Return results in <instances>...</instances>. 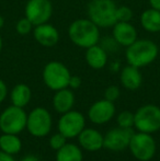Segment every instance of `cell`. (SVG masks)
Wrapping results in <instances>:
<instances>
[{
    "label": "cell",
    "mask_w": 160,
    "mask_h": 161,
    "mask_svg": "<svg viewBox=\"0 0 160 161\" xmlns=\"http://www.w3.org/2000/svg\"><path fill=\"white\" fill-rule=\"evenodd\" d=\"M26 128L35 137H44L51 131L52 116L44 108H35L28 115Z\"/></svg>",
    "instance_id": "ba28073f"
},
{
    "label": "cell",
    "mask_w": 160,
    "mask_h": 161,
    "mask_svg": "<svg viewBox=\"0 0 160 161\" xmlns=\"http://www.w3.org/2000/svg\"><path fill=\"white\" fill-rule=\"evenodd\" d=\"M134 135L132 128H123L119 126L108 131L107 135L103 136V147L109 150L121 151L127 148L130 145V138Z\"/></svg>",
    "instance_id": "8fae6325"
},
{
    "label": "cell",
    "mask_w": 160,
    "mask_h": 161,
    "mask_svg": "<svg viewBox=\"0 0 160 161\" xmlns=\"http://www.w3.org/2000/svg\"><path fill=\"white\" fill-rule=\"evenodd\" d=\"M21 161H40V159L33 155H29V156H26V157H24Z\"/></svg>",
    "instance_id": "1f68e13d"
},
{
    "label": "cell",
    "mask_w": 160,
    "mask_h": 161,
    "mask_svg": "<svg viewBox=\"0 0 160 161\" xmlns=\"http://www.w3.org/2000/svg\"><path fill=\"white\" fill-rule=\"evenodd\" d=\"M66 139L67 138L65 137L63 134H60V133L54 134L51 137V139H49V146H51V148L54 149V150H59V149L66 144Z\"/></svg>",
    "instance_id": "484cf974"
},
{
    "label": "cell",
    "mask_w": 160,
    "mask_h": 161,
    "mask_svg": "<svg viewBox=\"0 0 160 161\" xmlns=\"http://www.w3.org/2000/svg\"><path fill=\"white\" fill-rule=\"evenodd\" d=\"M3 25H4V18L0 14V30L3 28Z\"/></svg>",
    "instance_id": "d6a6232c"
},
{
    "label": "cell",
    "mask_w": 160,
    "mask_h": 161,
    "mask_svg": "<svg viewBox=\"0 0 160 161\" xmlns=\"http://www.w3.org/2000/svg\"><path fill=\"white\" fill-rule=\"evenodd\" d=\"M33 37L43 47H54L59 42V32L51 23H43L40 25H35L32 31Z\"/></svg>",
    "instance_id": "4fadbf2b"
},
{
    "label": "cell",
    "mask_w": 160,
    "mask_h": 161,
    "mask_svg": "<svg viewBox=\"0 0 160 161\" xmlns=\"http://www.w3.org/2000/svg\"><path fill=\"white\" fill-rule=\"evenodd\" d=\"M120 81L125 89L133 91V90H137L141 86L143 76L139 71V68L127 65L121 70Z\"/></svg>",
    "instance_id": "2e32d148"
},
{
    "label": "cell",
    "mask_w": 160,
    "mask_h": 161,
    "mask_svg": "<svg viewBox=\"0 0 160 161\" xmlns=\"http://www.w3.org/2000/svg\"><path fill=\"white\" fill-rule=\"evenodd\" d=\"M32 97V92L29 86H26L25 83H18L13 87V89L11 90L10 97L11 102L13 105L19 106V108H24L29 104Z\"/></svg>",
    "instance_id": "ffe728a7"
},
{
    "label": "cell",
    "mask_w": 160,
    "mask_h": 161,
    "mask_svg": "<svg viewBox=\"0 0 160 161\" xmlns=\"http://www.w3.org/2000/svg\"><path fill=\"white\" fill-rule=\"evenodd\" d=\"M130 153L137 160L148 161L155 156L156 142L147 133H134L128 145Z\"/></svg>",
    "instance_id": "52a82bcc"
},
{
    "label": "cell",
    "mask_w": 160,
    "mask_h": 161,
    "mask_svg": "<svg viewBox=\"0 0 160 161\" xmlns=\"http://www.w3.org/2000/svg\"><path fill=\"white\" fill-rule=\"evenodd\" d=\"M2 46H3V41H2V37H1V35H0V52H1V49H2Z\"/></svg>",
    "instance_id": "836d02e7"
},
{
    "label": "cell",
    "mask_w": 160,
    "mask_h": 161,
    "mask_svg": "<svg viewBox=\"0 0 160 161\" xmlns=\"http://www.w3.org/2000/svg\"><path fill=\"white\" fill-rule=\"evenodd\" d=\"M118 124L120 127L132 128L134 126V114L130 111H123L118 116Z\"/></svg>",
    "instance_id": "cb8c5ba5"
},
{
    "label": "cell",
    "mask_w": 160,
    "mask_h": 161,
    "mask_svg": "<svg viewBox=\"0 0 160 161\" xmlns=\"http://www.w3.org/2000/svg\"><path fill=\"white\" fill-rule=\"evenodd\" d=\"M22 148V142L15 134H4L0 136V150L8 155L19 153Z\"/></svg>",
    "instance_id": "44dd1931"
},
{
    "label": "cell",
    "mask_w": 160,
    "mask_h": 161,
    "mask_svg": "<svg viewBox=\"0 0 160 161\" xmlns=\"http://www.w3.org/2000/svg\"><path fill=\"white\" fill-rule=\"evenodd\" d=\"M56 161H82V153L78 146L66 142L57 150Z\"/></svg>",
    "instance_id": "7402d4cb"
},
{
    "label": "cell",
    "mask_w": 160,
    "mask_h": 161,
    "mask_svg": "<svg viewBox=\"0 0 160 161\" xmlns=\"http://www.w3.org/2000/svg\"><path fill=\"white\" fill-rule=\"evenodd\" d=\"M134 17L133 10L127 6H120L116 9V20L118 22H130Z\"/></svg>",
    "instance_id": "d4e9b609"
},
{
    "label": "cell",
    "mask_w": 160,
    "mask_h": 161,
    "mask_svg": "<svg viewBox=\"0 0 160 161\" xmlns=\"http://www.w3.org/2000/svg\"><path fill=\"white\" fill-rule=\"evenodd\" d=\"M7 94H8L7 85L4 83V81L2 79H0V103L4 101V99L7 97Z\"/></svg>",
    "instance_id": "f1b7e54d"
},
{
    "label": "cell",
    "mask_w": 160,
    "mask_h": 161,
    "mask_svg": "<svg viewBox=\"0 0 160 161\" xmlns=\"http://www.w3.org/2000/svg\"><path fill=\"white\" fill-rule=\"evenodd\" d=\"M141 25L146 32H160V11L149 8L141 15Z\"/></svg>",
    "instance_id": "d6986e66"
},
{
    "label": "cell",
    "mask_w": 160,
    "mask_h": 161,
    "mask_svg": "<svg viewBox=\"0 0 160 161\" xmlns=\"http://www.w3.org/2000/svg\"><path fill=\"white\" fill-rule=\"evenodd\" d=\"M53 97V106L58 113L64 114L73 108L75 103V96L73 91L68 88L60 89L58 91H55Z\"/></svg>",
    "instance_id": "ac0fdd59"
},
{
    "label": "cell",
    "mask_w": 160,
    "mask_h": 161,
    "mask_svg": "<svg viewBox=\"0 0 160 161\" xmlns=\"http://www.w3.org/2000/svg\"><path fill=\"white\" fill-rule=\"evenodd\" d=\"M85 58L86 63L92 69H102V68H104L107 66L108 52L101 45L96 44L86 49Z\"/></svg>",
    "instance_id": "e0dca14e"
},
{
    "label": "cell",
    "mask_w": 160,
    "mask_h": 161,
    "mask_svg": "<svg viewBox=\"0 0 160 161\" xmlns=\"http://www.w3.org/2000/svg\"><path fill=\"white\" fill-rule=\"evenodd\" d=\"M86 119L77 111H68L64 113L58 121V131L66 138H75L85 129Z\"/></svg>",
    "instance_id": "30bf717a"
},
{
    "label": "cell",
    "mask_w": 160,
    "mask_h": 161,
    "mask_svg": "<svg viewBox=\"0 0 160 161\" xmlns=\"http://www.w3.org/2000/svg\"><path fill=\"white\" fill-rule=\"evenodd\" d=\"M118 6L114 0H90L87 6L88 18L100 29L112 28L116 20Z\"/></svg>",
    "instance_id": "3957f363"
},
{
    "label": "cell",
    "mask_w": 160,
    "mask_h": 161,
    "mask_svg": "<svg viewBox=\"0 0 160 161\" xmlns=\"http://www.w3.org/2000/svg\"><path fill=\"white\" fill-rule=\"evenodd\" d=\"M150 8L160 11V0H149Z\"/></svg>",
    "instance_id": "4dcf8cb0"
},
{
    "label": "cell",
    "mask_w": 160,
    "mask_h": 161,
    "mask_svg": "<svg viewBox=\"0 0 160 161\" xmlns=\"http://www.w3.org/2000/svg\"><path fill=\"white\" fill-rule=\"evenodd\" d=\"M33 29H34V24L26 17L19 19L15 23V32L20 35H28L32 32Z\"/></svg>",
    "instance_id": "603a6c76"
},
{
    "label": "cell",
    "mask_w": 160,
    "mask_h": 161,
    "mask_svg": "<svg viewBox=\"0 0 160 161\" xmlns=\"http://www.w3.org/2000/svg\"><path fill=\"white\" fill-rule=\"evenodd\" d=\"M43 81L53 91L68 88L71 74L63 63L52 60L45 65L43 69Z\"/></svg>",
    "instance_id": "277c9868"
},
{
    "label": "cell",
    "mask_w": 160,
    "mask_h": 161,
    "mask_svg": "<svg viewBox=\"0 0 160 161\" xmlns=\"http://www.w3.org/2000/svg\"><path fill=\"white\" fill-rule=\"evenodd\" d=\"M137 30L130 22H116L112 26V37L120 46L128 47L137 40Z\"/></svg>",
    "instance_id": "5bb4252c"
},
{
    "label": "cell",
    "mask_w": 160,
    "mask_h": 161,
    "mask_svg": "<svg viewBox=\"0 0 160 161\" xmlns=\"http://www.w3.org/2000/svg\"><path fill=\"white\" fill-rule=\"evenodd\" d=\"M53 11L51 0H28L24 7V17L28 18L35 26L47 23L53 15Z\"/></svg>",
    "instance_id": "9c48e42d"
},
{
    "label": "cell",
    "mask_w": 160,
    "mask_h": 161,
    "mask_svg": "<svg viewBox=\"0 0 160 161\" xmlns=\"http://www.w3.org/2000/svg\"><path fill=\"white\" fill-rule=\"evenodd\" d=\"M80 146L88 151L100 150L103 147V136L93 128H85L78 135Z\"/></svg>",
    "instance_id": "9a60e30c"
},
{
    "label": "cell",
    "mask_w": 160,
    "mask_h": 161,
    "mask_svg": "<svg viewBox=\"0 0 160 161\" xmlns=\"http://www.w3.org/2000/svg\"><path fill=\"white\" fill-rule=\"evenodd\" d=\"M81 86V78L78 76H71L70 80H69V88L71 89H78Z\"/></svg>",
    "instance_id": "83f0119b"
},
{
    "label": "cell",
    "mask_w": 160,
    "mask_h": 161,
    "mask_svg": "<svg viewBox=\"0 0 160 161\" xmlns=\"http://www.w3.org/2000/svg\"><path fill=\"white\" fill-rule=\"evenodd\" d=\"M134 126L141 133L152 134L160 129V108L152 104L139 108L134 114Z\"/></svg>",
    "instance_id": "8992f818"
},
{
    "label": "cell",
    "mask_w": 160,
    "mask_h": 161,
    "mask_svg": "<svg viewBox=\"0 0 160 161\" xmlns=\"http://www.w3.org/2000/svg\"><path fill=\"white\" fill-rule=\"evenodd\" d=\"M115 114V105L114 102H111L107 99L100 100V101L94 102L91 105V108L88 111V116L89 119L94 124L108 123L111 121L112 117Z\"/></svg>",
    "instance_id": "7c38bea8"
},
{
    "label": "cell",
    "mask_w": 160,
    "mask_h": 161,
    "mask_svg": "<svg viewBox=\"0 0 160 161\" xmlns=\"http://www.w3.org/2000/svg\"><path fill=\"white\" fill-rule=\"evenodd\" d=\"M28 115L23 108L11 105L4 108L0 114V129L4 134L18 135L26 128Z\"/></svg>",
    "instance_id": "5b68a950"
},
{
    "label": "cell",
    "mask_w": 160,
    "mask_h": 161,
    "mask_svg": "<svg viewBox=\"0 0 160 161\" xmlns=\"http://www.w3.org/2000/svg\"><path fill=\"white\" fill-rule=\"evenodd\" d=\"M68 37L76 46L89 48L100 42V28L89 18L77 19L68 26Z\"/></svg>",
    "instance_id": "6da1fadb"
},
{
    "label": "cell",
    "mask_w": 160,
    "mask_h": 161,
    "mask_svg": "<svg viewBox=\"0 0 160 161\" xmlns=\"http://www.w3.org/2000/svg\"><path fill=\"white\" fill-rule=\"evenodd\" d=\"M159 47L154 41L147 38H137L132 45L126 47L125 58L128 65L143 68L152 64L158 57Z\"/></svg>",
    "instance_id": "7a4b0ae2"
},
{
    "label": "cell",
    "mask_w": 160,
    "mask_h": 161,
    "mask_svg": "<svg viewBox=\"0 0 160 161\" xmlns=\"http://www.w3.org/2000/svg\"><path fill=\"white\" fill-rule=\"evenodd\" d=\"M0 161H15V160L11 155H8V153L0 150Z\"/></svg>",
    "instance_id": "f546056e"
},
{
    "label": "cell",
    "mask_w": 160,
    "mask_h": 161,
    "mask_svg": "<svg viewBox=\"0 0 160 161\" xmlns=\"http://www.w3.org/2000/svg\"><path fill=\"white\" fill-rule=\"evenodd\" d=\"M120 93L121 92H120L119 87H116V86H110L104 91V99L109 100V101H111V102H114L119 99Z\"/></svg>",
    "instance_id": "4316f807"
}]
</instances>
